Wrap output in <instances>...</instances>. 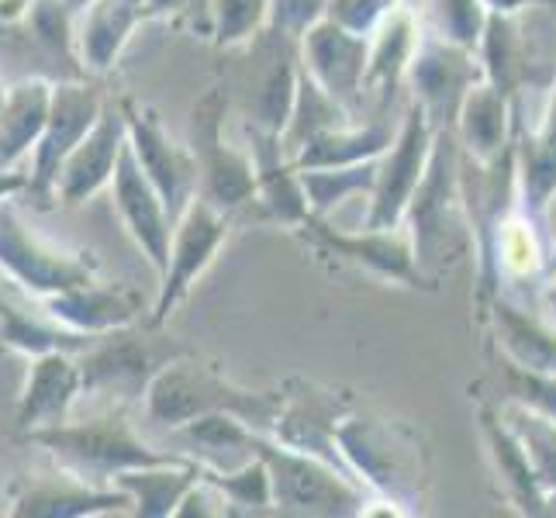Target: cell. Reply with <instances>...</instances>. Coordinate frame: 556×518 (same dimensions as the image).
Instances as JSON below:
<instances>
[{
    "label": "cell",
    "mask_w": 556,
    "mask_h": 518,
    "mask_svg": "<svg viewBox=\"0 0 556 518\" xmlns=\"http://www.w3.org/2000/svg\"><path fill=\"white\" fill-rule=\"evenodd\" d=\"M336 446L346 470L383 505H394L401 515L421 508L429 488V453L408 421L350 408L339 421Z\"/></svg>",
    "instance_id": "1"
},
{
    "label": "cell",
    "mask_w": 556,
    "mask_h": 518,
    "mask_svg": "<svg viewBox=\"0 0 556 518\" xmlns=\"http://www.w3.org/2000/svg\"><path fill=\"white\" fill-rule=\"evenodd\" d=\"M146 412L152 421L169 429H180L194 418L225 412L245 418L249 426H256L263 432H270L280 412V388L249 391L242 383L228 380L218 367L198 359L194 353H180L152 377L146 394Z\"/></svg>",
    "instance_id": "2"
},
{
    "label": "cell",
    "mask_w": 556,
    "mask_h": 518,
    "mask_svg": "<svg viewBox=\"0 0 556 518\" xmlns=\"http://www.w3.org/2000/svg\"><path fill=\"white\" fill-rule=\"evenodd\" d=\"M459 163H464V152H459L456 136L453 131H439L429 169L405 211V222H401L412 236L421 274H426L432 283H435L439 270L453 266L459 256H464V249L473 245L467 204H464V180H459Z\"/></svg>",
    "instance_id": "3"
},
{
    "label": "cell",
    "mask_w": 556,
    "mask_h": 518,
    "mask_svg": "<svg viewBox=\"0 0 556 518\" xmlns=\"http://www.w3.org/2000/svg\"><path fill=\"white\" fill-rule=\"evenodd\" d=\"M28 443L42 446L55 464L87 477L90 484H111L122 470L177 459V453H160L142 443L139 432L131 429L125 405H108L93 418H70L55 429L31 432Z\"/></svg>",
    "instance_id": "4"
},
{
    "label": "cell",
    "mask_w": 556,
    "mask_h": 518,
    "mask_svg": "<svg viewBox=\"0 0 556 518\" xmlns=\"http://www.w3.org/2000/svg\"><path fill=\"white\" fill-rule=\"evenodd\" d=\"M256 453L270 467L274 502L280 515L350 518L367 508V488L350 470H342L315 453L283 446L270 432L256 435Z\"/></svg>",
    "instance_id": "5"
},
{
    "label": "cell",
    "mask_w": 556,
    "mask_h": 518,
    "mask_svg": "<svg viewBox=\"0 0 556 518\" xmlns=\"http://www.w3.org/2000/svg\"><path fill=\"white\" fill-rule=\"evenodd\" d=\"M11 201H0V274L38 301L98 280V260L38 236Z\"/></svg>",
    "instance_id": "6"
},
{
    "label": "cell",
    "mask_w": 556,
    "mask_h": 518,
    "mask_svg": "<svg viewBox=\"0 0 556 518\" xmlns=\"http://www.w3.org/2000/svg\"><path fill=\"white\" fill-rule=\"evenodd\" d=\"M228 93L211 87L190 114V152L198 163V194L207 198L225 215L256 201V166L253 152H242L225 139Z\"/></svg>",
    "instance_id": "7"
},
{
    "label": "cell",
    "mask_w": 556,
    "mask_h": 518,
    "mask_svg": "<svg viewBox=\"0 0 556 518\" xmlns=\"http://www.w3.org/2000/svg\"><path fill=\"white\" fill-rule=\"evenodd\" d=\"M136 325L114 329L93 339L87 350L76 356L80 359V377H84V397H108V405H136L146 401L149 383L169 359L180 356L184 350H166V345Z\"/></svg>",
    "instance_id": "8"
},
{
    "label": "cell",
    "mask_w": 556,
    "mask_h": 518,
    "mask_svg": "<svg viewBox=\"0 0 556 518\" xmlns=\"http://www.w3.org/2000/svg\"><path fill=\"white\" fill-rule=\"evenodd\" d=\"M232 232V215H225L207 198L194 194L180 211V218L174 222V242H169V263L160 277V294L152 304L149 325L163 329L174 318V312L190 298L194 283L211 270V263L218 260V253L228 242Z\"/></svg>",
    "instance_id": "9"
},
{
    "label": "cell",
    "mask_w": 556,
    "mask_h": 518,
    "mask_svg": "<svg viewBox=\"0 0 556 518\" xmlns=\"http://www.w3.org/2000/svg\"><path fill=\"white\" fill-rule=\"evenodd\" d=\"M294 232L301 239H308L315 249H321V253L336 256L346 266H356V270L370 274L383 283L408 287V291H432L435 287L426 274H421L405 225H394V228L363 225L359 232H350V228L329 225V218L312 215L301 228H294Z\"/></svg>",
    "instance_id": "10"
},
{
    "label": "cell",
    "mask_w": 556,
    "mask_h": 518,
    "mask_svg": "<svg viewBox=\"0 0 556 518\" xmlns=\"http://www.w3.org/2000/svg\"><path fill=\"white\" fill-rule=\"evenodd\" d=\"M104 104L108 98L87 80V76H70V80H60L52 87L49 122L31 152V173H28V190H25V194L38 201V207L55 204L60 169L70 152L87 139V131L98 125Z\"/></svg>",
    "instance_id": "11"
},
{
    "label": "cell",
    "mask_w": 556,
    "mask_h": 518,
    "mask_svg": "<svg viewBox=\"0 0 556 518\" xmlns=\"http://www.w3.org/2000/svg\"><path fill=\"white\" fill-rule=\"evenodd\" d=\"M435 136L439 131L429 122V114L415 101H408L405 114H401V122H397L394 142L383 149V156L377 160V184L367 201L370 228H394L405 222V211L429 169Z\"/></svg>",
    "instance_id": "12"
},
{
    "label": "cell",
    "mask_w": 556,
    "mask_h": 518,
    "mask_svg": "<svg viewBox=\"0 0 556 518\" xmlns=\"http://www.w3.org/2000/svg\"><path fill=\"white\" fill-rule=\"evenodd\" d=\"M481 80L484 70L473 49H464L443 35L426 31L408 66L405 87L412 90V101L429 114L435 131H453L467 93Z\"/></svg>",
    "instance_id": "13"
},
{
    "label": "cell",
    "mask_w": 556,
    "mask_h": 518,
    "mask_svg": "<svg viewBox=\"0 0 556 518\" xmlns=\"http://www.w3.org/2000/svg\"><path fill=\"white\" fill-rule=\"evenodd\" d=\"M125 122H128V149L136 152L139 166L149 173V180L160 187V194L169 207V215L180 218L187 201L198 194V163L190 146H180L169 139L163 128L156 108L136 104L131 98H122Z\"/></svg>",
    "instance_id": "14"
},
{
    "label": "cell",
    "mask_w": 556,
    "mask_h": 518,
    "mask_svg": "<svg viewBox=\"0 0 556 518\" xmlns=\"http://www.w3.org/2000/svg\"><path fill=\"white\" fill-rule=\"evenodd\" d=\"M111 201L125 232L139 245V253L149 260V266L163 277L169 263V242H174V215L160 194V187L149 180V173L139 166L136 152L125 146L118 169L111 180Z\"/></svg>",
    "instance_id": "15"
},
{
    "label": "cell",
    "mask_w": 556,
    "mask_h": 518,
    "mask_svg": "<svg viewBox=\"0 0 556 518\" xmlns=\"http://www.w3.org/2000/svg\"><path fill=\"white\" fill-rule=\"evenodd\" d=\"M367 60L370 35H356L332 17H321L301 35V66L353 114L367 98Z\"/></svg>",
    "instance_id": "16"
},
{
    "label": "cell",
    "mask_w": 556,
    "mask_h": 518,
    "mask_svg": "<svg viewBox=\"0 0 556 518\" xmlns=\"http://www.w3.org/2000/svg\"><path fill=\"white\" fill-rule=\"evenodd\" d=\"M350 408H353L350 397H342L329 388H318V383L308 380H287L280 388V412L270 435L280 439L283 446L315 453L346 470L336 446V432Z\"/></svg>",
    "instance_id": "17"
},
{
    "label": "cell",
    "mask_w": 556,
    "mask_h": 518,
    "mask_svg": "<svg viewBox=\"0 0 556 518\" xmlns=\"http://www.w3.org/2000/svg\"><path fill=\"white\" fill-rule=\"evenodd\" d=\"M125 146H128V122H125V108L118 98L104 104L98 125H93L87 131V139L66 156L60 169V184H55V201L63 207H80L93 194H101L104 187H111Z\"/></svg>",
    "instance_id": "18"
},
{
    "label": "cell",
    "mask_w": 556,
    "mask_h": 518,
    "mask_svg": "<svg viewBox=\"0 0 556 518\" xmlns=\"http://www.w3.org/2000/svg\"><path fill=\"white\" fill-rule=\"evenodd\" d=\"M80 394L84 377L76 353L28 356V377L14 405V429L28 439L31 432L63 426V421H70V412Z\"/></svg>",
    "instance_id": "19"
},
{
    "label": "cell",
    "mask_w": 556,
    "mask_h": 518,
    "mask_svg": "<svg viewBox=\"0 0 556 518\" xmlns=\"http://www.w3.org/2000/svg\"><path fill=\"white\" fill-rule=\"evenodd\" d=\"M14 518H93L131 515V497L118 488L90 484L87 477L60 467L52 477H31L8 508Z\"/></svg>",
    "instance_id": "20"
},
{
    "label": "cell",
    "mask_w": 556,
    "mask_h": 518,
    "mask_svg": "<svg viewBox=\"0 0 556 518\" xmlns=\"http://www.w3.org/2000/svg\"><path fill=\"white\" fill-rule=\"evenodd\" d=\"M477 429H481L491 470L497 477V484H502L508 505H515L519 515H546V488L532 467L522 439L508 426L502 405L481 401L477 405Z\"/></svg>",
    "instance_id": "21"
},
{
    "label": "cell",
    "mask_w": 556,
    "mask_h": 518,
    "mask_svg": "<svg viewBox=\"0 0 556 518\" xmlns=\"http://www.w3.org/2000/svg\"><path fill=\"white\" fill-rule=\"evenodd\" d=\"M249 152H253V166H256V204L263 207L266 218H274L283 228H301L312 218L308 194H304L301 184V169L294 156L287 152L283 139L277 131H266L249 125Z\"/></svg>",
    "instance_id": "22"
},
{
    "label": "cell",
    "mask_w": 556,
    "mask_h": 518,
    "mask_svg": "<svg viewBox=\"0 0 556 518\" xmlns=\"http://www.w3.org/2000/svg\"><path fill=\"white\" fill-rule=\"evenodd\" d=\"M260 38H263V66L253 93H249V125L283 136L301 80V42L283 31H274L270 25L260 31Z\"/></svg>",
    "instance_id": "23"
},
{
    "label": "cell",
    "mask_w": 556,
    "mask_h": 518,
    "mask_svg": "<svg viewBox=\"0 0 556 518\" xmlns=\"http://www.w3.org/2000/svg\"><path fill=\"white\" fill-rule=\"evenodd\" d=\"M494 350L526 370L556 374V321L546 312H529L497 291L484 301Z\"/></svg>",
    "instance_id": "24"
},
{
    "label": "cell",
    "mask_w": 556,
    "mask_h": 518,
    "mask_svg": "<svg viewBox=\"0 0 556 518\" xmlns=\"http://www.w3.org/2000/svg\"><path fill=\"white\" fill-rule=\"evenodd\" d=\"M42 312L55 321H63L66 329L104 336L114 329H125V325H136L142 315V301L131 287L93 280L84 287H73V291L46 298Z\"/></svg>",
    "instance_id": "25"
},
{
    "label": "cell",
    "mask_w": 556,
    "mask_h": 518,
    "mask_svg": "<svg viewBox=\"0 0 556 518\" xmlns=\"http://www.w3.org/2000/svg\"><path fill=\"white\" fill-rule=\"evenodd\" d=\"M146 0H90L76 14V55L87 73H108L146 25Z\"/></svg>",
    "instance_id": "26"
},
{
    "label": "cell",
    "mask_w": 556,
    "mask_h": 518,
    "mask_svg": "<svg viewBox=\"0 0 556 518\" xmlns=\"http://www.w3.org/2000/svg\"><path fill=\"white\" fill-rule=\"evenodd\" d=\"M515 128H519V118H515V101L481 80L467 93L464 108H459L453 136H456L459 152H464L467 160L494 163L515 146Z\"/></svg>",
    "instance_id": "27"
},
{
    "label": "cell",
    "mask_w": 556,
    "mask_h": 518,
    "mask_svg": "<svg viewBox=\"0 0 556 518\" xmlns=\"http://www.w3.org/2000/svg\"><path fill=\"white\" fill-rule=\"evenodd\" d=\"M198 481H201L198 459L177 456V459H166V464L122 470L111 481V488H118L131 497V515L177 518V508L184 505V497L190 494V488H194Z\"/></svg>",
    "instance_id": "28"
},
{
    "label": "cell",
    "mask_w": 556,
    "mask_h": 518,
    "mask_svg": "<svg viewBox=\"0 0 556 518\" xmlns=\"http://www.w3.org/2000/svg\"><path fill=\"white\" fill-rule=\"evenodd\" d=\"M421 25L412 8L401 4L391 17H383L380 28L370 35V60H367V93H377L380 104H391L408 76V66L421 42Z\"/></svg>",
    "instance_id": "29"
},
{
    "label": "cell",
    "mask_w": 556,
    "mask_h": 518,
    "mask_svg": "<svg viewBox=\"0 0 556 518\" xmlns=\"http://www.w3.org/2000/svg\"><path fill=\"white\" fill-rule=\"evenodd\" d=\"M52 87L55 84L42 80V76L8 87L4 108H0V169H14L35 152L49 122Z\"/></svg>",
    "instance_id": "30"
},
{
    "label": "cell",
    "mask_w": 556,
    "mask_h": 518,
    "mask_svg": "<svg viewBox=\"0 0 556 518\" xmlns=\"http://www.w3.org/2000/svg\"><path fill=\"white\" fill-rule=\"evenodd\" d=\"M394 131L388 118L374 122H346L339 128L321 131L318 139L304 146L294 163L298 169H318V166H353V163H370L380 160L383 149L394 142Z\"/></svg>",
    "instance_id": "31"
},
{
    "label": "cell",
    "mask_w": 556,
    "mask_h": 518,
    "mask_svg": "<svg viewBox=\"0 0 556 518\" xmlns=\"http://www.w3.org/2000/svg\"><path fill=\"white\" fill-rule=\"evenodd\" d=\"M177 432L184 435V443L194 446V453L204 456V459H198V464L215 467V470H232V467H242L245 459L260 456L256 435L263 429L249 426V421L239 415H225V412L204 415V418L187 421V426H180Z\"/></svg>",
    "instance_id": "32"
},
{
    "label": "cell",
    "mask_w": 556,
    "mask_h": 518,
    "mask_svg": "<svg viewBox=\"0 0 556 518\" xmlns=\"http://www.w3.org/2000/svg\"><path fill=\"white\" fill-rule=\"evenodd\" d=\"M519 14H488V25L481 42H477V60H481L484 70V84H491L494 90H502L505 98H519V90L526 87V42H522V31Z\"/></svg>",
    "instance_id": "33"
},
{
    "label": "cell",
    "mask_w": 556,
    "mask_h": 518,
    "mask_svg": "<svg viewBox=\"0 0 556 518\" xmlns=\"http://www.w3.org/2000/svg\"><path fill=\"white\" fill-rule=\"evenodd\" d=\"M98 336L66 329L63 321L42 315H28L14 308L11 301L0 298V345L25 356H42V353H76L80 356Z\"/></svg>",
    "instance_id": "34"
},
{
    "label": "cell",
    "mask_w": 556,
    "mask_h": 518,
    "mask_svg": "<svg viewBox=\"0 0 556 518\" xmlns=\"http://www.w3.org/2000/svg\"><path fill=\"white\" fill-rule=\"evenodd\" d=\"M515 187L519 207L532 218H540L556 194V142L522 125L515 128Z\"/></svg>",
    "instance_id": "35"
},
{
    "label": "cell",
    "mask_w": 556,
    "mask_h": 518,
    "mask_svg": "<svg viewBox=\"0 0 556 518\" xmlns=\"http://www.w3.org/2000/svg\"><path fill=\"white\" fill-rule=\"evenodd\" d=\"M356 114L350 108H342L329 90H325L315 76L301 66V80H298V98H294V111H291V122H287L283 128V146L291 156H298V152L308 146L312 139H318L321 131L329 128H339L353 122Z\"/></svg>",
    "instance_id": "36"
},
{
    "label": "cell",
    "mask_w": 556,
    "mask_h": 518,
    "mask_svg": "<svg viewBox=\"0 0 556 518\" xmlns=\"http://www.w3.org/2000/svg\"><path fill=\"white\" fill-rule=\"evenodd\" d=\"M304 194H308L312 215L329 218L336 207H342L353 198L374 194L377 184V160L370 163H353V166H318V169H301Z\"/></svg>",
    "instance_id": "37"
},
{
    "label": "cell",
    "mask_w": 556,
    "mask_h": 518,
    "mask_svg": "<svg viewBox=\"0 0 556 518\" xmlns=\"http://www.w3.org/2000/svg\"><path fill=\"white\" fill-rule=\"evenodd\" d=\"M201 477H204L207 484H215L222 491V497H225L232 511H245V515H253V511L270 515V511H277L270 467H266L263 456L245 459L242 467H232V470H215V467L201 464Z\"/></svg>",
    "instance_id": "38"
},
{
    "label": "cell",
    "mask_w": 556,
    "mask_h": 518,
    "mask_svg": "<svg viewBox=\"0 0 556 518\" xmlns=\"http://www.w3.org/2000/svg\"><path fill=\"white\" fill-rule=\"evenodd\" d=\"M494 363V377H497V391L502 401H515L529 412H540L546 418H556V374L546 370H526L519 363H511L502 353H491Z\"/></svg>",
    "instance_id": "39"
},
{
    "label": "cell",
    "mask_w": 556,
    "mask_h": 518,
    "mask_svg": "<svg viewBox=\"0 0 556 518\" xmlns=\"http://www.w3.org/2000/svg\"><path fill=\"white\" fill-rule=\"evenodd\" d=\"M502 412L508 418V426L515 429V435L522 439V446L532 459L535 473L549 491H556V418H546L540 412H529L515 401H502Z\"/></svg>",
    "instance_id": "40"
},
{
    "label": "cell",
    "mask_w": 556,
    "mask_h": 518,
    "mask_svg": "<svg viewBox=\"0 0 556 518\" xmlns=\"http://www.w3.org/2000/svg\"><path fill=\"white\" fill-rule=\"evenodd\" d=\"M215 4V35L218 49H239L256 42L260 31L270 25L274 0H211Z\"/></svg>",
    "instance_id": "41"
},
{
    "label": "cell",
    "mask_w": 556,
    "mask_h": 518,
    "mask_svg": "<svg viewBox=\"0 0 556 518\" xmlns=\"http://www.w3.org/2000/svg\"><path fill=\"white\" fill-rule=\"evenodd\" d=\"M488 14L484 0H432V31L477 52Z\"/></svg>",
    "instance_id": "42"
},
{
    "label": "cell",
    "mask_w": 556,
    "mask_h": 518,
    "mask_svg": "<svg viewBox=\"0 0 556 518\" xmlns=\"http://www.w3.org/2000/svg\"><path fill=\"white\" fill-rule=\"evenodd\" d=\"M146 17L174 28H190L204 38L215 35V4L211 0H146Z\"/></svg>",
    "instance_id": "43"
},
{
    "label": "cell",
    "mask_w": 556,
    "mask_h": 518,
    "mask_svg": "<svg viewBox=\"0 0 556 518\" xmlns=\"http://www.w3.org/2000/svg\"><path fill=\"white\" fill-rule=\"evenodd\" d=\"M405 0H329L325 17L346 25L356 35H374L383 17H391Z\"/></svg>",
    "instance_id": "44"
},
{
    "label": "cell",
    "mask_w": 556,
    "mask_h": 518,
    "mask_svg": "<svg viewBox=\"0 0 556 518\" xmlns=\"http://www.w3.org/2000/svg\"><path fill=\"white\" fill-rule=\"evenodd\" d=\"M325 11H329V0H274L270 28L291 35L301 42V35L308 31L315 22H321Z\"/></svg>",
    "instance_id": "45"
},
{
    "label": "cell",
    "mask_w": 556,
    "mask_h": 518,
    "mask_svg": "<svg viewBox=\"0 0 556 518\" xmlns=\"http://www.w3.org/2000/svg\"><path fill=\"white\" fill-rule=\"evenodd\" d=\"M28 190V173H17V169H0V201L17 198Z\"/></svg>",
    "instance_id": "46"
},
{
    "label": "cell",
    "mask_w": 556,
    "mask_h": 518,
    "mask_svg": "<svg viewBox=\"0 0 556 518\" xmlns=\"http://www.w3.org/2000/svg\"><path fill=\"white\" fill-rule=\"evenodd\" d=\"M540 222H543V232H546V242H549V256H553V270H556V194L543 207Z\"/></svg>",
    "instance_id": "47"
},
{
    "label": "cell",
    "mask_w": 556,
    "mask_h": 518,
    "mask_svg": "<svg viewBox=\"0 0 556 518\" xmlns=\"http://www.w3.org/2000/svg\"><path fill=\"white\" fill-rule=\"evenodd\" d=\"M535 131H543L546 139L556 142V80L549 87V101H546V111H543V122H540V128H535Z\"/></svg>",
    "instance_id": "48"
},
{
    "label": "cell",
    "mask_w": 556,
    "mask_h": 518,
    "mask_svg": "<svg viewBox=\"0 0 556 518\" xmlns=\"http://www.w3.org/2000/svg\"><path fill=\"white\" fill-rule=\"evenodd\" d=\"M532 4H540V0H484V8L491 14H519Z\"/></svg>",
    "instance_id": "49"
},
{
    "label": "cell",
    "mask_w": 556,
    "mask_h": 518,
    "mask_svg": "<svg viewBox=\"0 0 556 518\" xmlns=\"http://www.w3.org/2000/svg\"><path fill=\"white\" fill-rule=\"evenodd\" d=\"M543 312L556 321V274H553V280L546 283V291H543Z\"/></svg>",
    "instance_id": "50"
},
{
    "label": "cell",
    "mask_w": 556,
    "mask_h": 518,
    "mask_svg": "<svg viewBox=\"0 0 556 518\" xmlns=\"http://www.w3.org/2000/svg\"><path fill=\"white\" fill-rule=\"evenodd\" d=\"M66 4H70V8H73L76 14H80V11H84V8L90 4V0H66Z\"/></svg>",
    "instance_id": "51"
},
{
    "label": "cell",
    "mask_w": 556,
    "mask_h": 518,
    "mask_svg": "<svg viewBox=\"0 0 556 518\" xmlns=\"http://www.w3.org/2000/svg\"><path fill=\"white\" fill-rule=\"evenodd\" d=\"M4 98H8V87L0 84V108H4Z\"/></svg>",
    "instance_id": "52"
},
{
    "label": "cell",
    "mask_w": 556,
    "mask_h": 518,
    "mask_svg": "<svg viewBox=\"0 0 556 518\" xmlns=\"http://www.w3.org/2000/svg\"><path fill=\"white\" fill-rule=\"evenodd\" d=\"M4 511H8V508H4V505H0V515H4Z\"/></svg>",
    "instance_id": "53"
}]
</instances>
